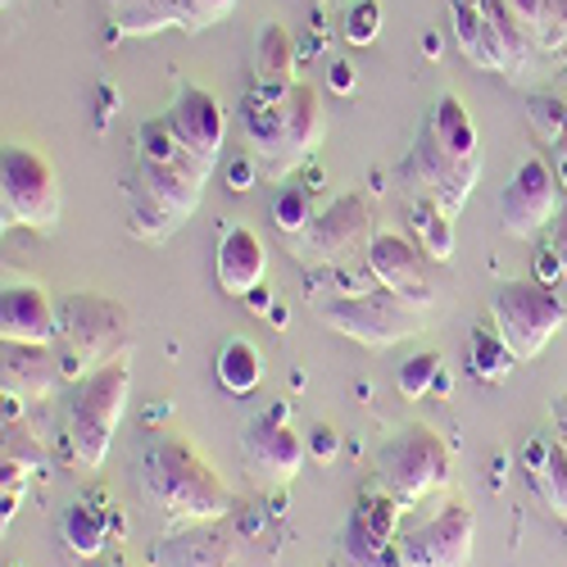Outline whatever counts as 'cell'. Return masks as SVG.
I'll return each instance as SVG.
<instances>
[{
  "label": "cell",
  "mask_w": 567,
  "mask_h": 567,
  "mask_svg": "<svg viewBox=\"0 0 567 567\" xmlns=\"http://www.w3.org/2000/svg\"><path fill=\"white\" fill-rule=\"evenodd\" d=\"M227 186H231V192H250V186L264 177V164H259V155L255 151H246V155H231L227 159Z\"/></svg>",
  "instance_id": "cell-39"
},
{
  "label": "cell",
  "mask_w": 567,
  "mask_h": 567,
  "mask_svg": "<svg viewBox=\"0 0 567 567\" xmlns=\"http://www.w3.org/2000/svg\"><path fill=\"white\" fill-rule=\"evenodd\" d=\"M395 386L404 400H427V395H450V372L441 368L436 350H417L409 363H400Z\"/></svg>",
  "instance_id": "cell-31"
},
{
  "label": "cell",
  "mask_w": 567,
  "mask_h": 567,
  "mask_svg": "<svg viewBox=\"0 0 567 567\" xmlns=\"http://www.w3.org/2000/svg\"><path fill=\"white\" fill-rule=\"evenodd\" d=\"M409 218H413V231H417L422 255L436 259V264H450V255H454V214L441 209L432 196L417 192V196L409 200Z\"/></svg>",
  "instance_id": "cell-27"
},
{
  "label": "cell",
  "mask_w": 567,
  "mask_h": 567,
  "mask_svg": "<svg viewBox=\"0 0 567 567\" xmlns=\"http://www.w3.org/2000/svg\"><path fill=\"white\" fill-rule=\"evenodd\" d=\"M527 118H532V132L545 141V146H554V141L567 136V96H549V91H540V96L527 101Z\"/></svg>",
  "instance_id": "cell-33"
},
{
  "label": "cell",
  "mask_w": 567,
  "mask_h": 567,
  "mask_svg": "<svg viewBox=\"0 0 567 567\" xmlns=\"http://www.w3.org/2000/svg\"><path fill=\"white\" fill-rule=\"evenodd\" d=\"M372 205L368 196L350 192V196H337L332 205H322L309 223L305 236H296V259L305 264H322V268H332V264H350L354 255L368 250L372 241Z\"/></svg>",
  "instance_id": "cell-9"
},
{
  "label": "cell",
  "mask_w": 567,
  "mask_h": 567,
  "mask_svg": "<svg viewBox=\"0 0 567 567\" xmlns=\"http://www.w3.org/2000/svg\"><path fill=\"white\" fill-rule=\"evenodd\" d=\"M363 264L372 272L377 287L395 291L400 300H409L413 309H427L436 300L432 291V277H427V255H422L417 241H409V236L400 231H377L368 250H363Z\"/></svg>",
  "instance_id": "cell-14"
},
{
  "label": "cell",
  "mask_w": 567,
  "mask_h": 567,
  "mask_svg": "<svg viewBox=\"0 0 567 567\" xmlns=\"http://www.w3.org/2000/svg\"><path fill=\"white\" fill-rule=\"evenodd\" d=\"M6 458L28 467V472H45L51 467V454H45V445L23 427V422H6Z\"/></svg>",
  "instance_id": "cell-34"
},
{
  "label": "cell",
  "mask_w": 567,
  "mask_h": 567,
  "mask_svg": "<svg viewBox=\"0 0 567 567\" xmlns=\"http://www.w3.org/2000/svg\"><path fill=\"white\" fill-rule=\"evenodd\" d=\"M400 499L386 486H372L350 508V523L341 532V567H404L400 558Z\"/></svg>",
  "instance_id": "cell-10"
},
{
  "label": "cell",
  "mask_w": 567,
  "mask_h": 567,
  "mask_svg": "<svg viewBox=\"0 0 567 567\" xmlns=\"http://www.w3.org/2000/svg\"><path fill=\"white\" fill-rule=\"evenodd\" d=\"M118 37H155L182 28V0H105Z\"/></svg>",
  "instance_id": "cell-25"
},
{
  "label": "cell",
  "mask_w": 567,
  "mask_h": 567,
  "mask_svg": "<svg viewBox=\"0 0 567 567\" xmlns=\"http://www.w3.org/2000/svg\"><path fill=\"white\" fill-rule=\"evenodd\" d=\"M155 567H277L281 536L264 513L231 508L209 523L177 527L151 549Z\"/></svg>",
  "instance_id": "cell-2"
},
{
  "label": "cell",
  "mask_w": 567,
  "mask_h": 567,
  "mask_svg": "<svg viewBox=\"0 0 567 567\" xmlns=\"http://www.w3.org/2000/svg\"><path fill=\"white\" fill-rule=\"evenodd\" d=\"M517 463H523V477L536 491V499L549 513L567 517V445L558 436H532Z\"/></svg>",
  "instance_id": "cell-21"
},
{
  "label": "cell",
  "mask_w": 567,
  "mask_h": 567,
  "mask_svg": "<svg viewBox=\"0 0 567 567\" xmlns=\"http://www.w3.org/2000/svg\"><path fill=\"white\" fill-rule=\"evenodd\" d=\"M168 123L177 132V141L192 151L200 164H218L223 155V136H227V114L223 105L209 96L205 86H177L173 96V110H168Z\"/></svg>",
  "instance_id": "cell-15"
},
{
  "label": "cell",
  "mask_w": 567,
  "mask_h": 567,
  "mask_svg": "<svg viewBox=\"0 0 567 567\" xmlns=\"http://www.w3.org/2000/svg\"><path fill=\"white\" fill-rule=\"evenodd\" d=\"M28 477H32L28 467H19V463H10V458H6V482H0V517H6V527L14 523V513H19V504H23Z\"/></svg>",
  "instance_id": "cell-38"
},
{
  "label": "cell",
  "mask_w": 567,
  "mask_h": 567,
  "mask_svg": "<svg viewBox=\"0 0 567 567\" xmlns=\"http://www.w3.org/2000/svg\"><path fill=\"white\" fill-rule=\"evenodd\" d=\"M327 132V114H322V96L318 86L309 82H291V96H287V151H281L277 177H287L291 168H300Z\"/></svg>",
  "instance_id": "cell-20"
},
{
  "label": "cell",
  "mask_w": 567,
  "mask_h": 567,
  "mask_svg": "<svg viewBox=\"0 0 567 567\" xmlns=\"http://www.w3.org/2000/svg\"><path fill=\"white\" fill-rule=\"evenodd\" d=\"M417 313L409 300H400L395 291L386 287H363V291H350V296H332L318 305V318L332 327V332L359 341V346H372V350H386L404 337L417 332Z\"/></svg>",
  "instance_id": "cell-7"
},
{
  "label": "cell",
  "mask_w": 567,
  "mask_h": 567,
  "mask_svg": "<svg viewBox=\"0 0 567 567\" xmlns=\"http://www.w3.org/2000/svg\"><path fill=\"white\" fill-rule=\"evenodd\" d=\"M491 322L508 341V350L517 354V363H532L563 332L567 305L549 281H536V277L532 281H504L491 300Z\"/></svg>",
  "instance_id": "cell-5"
},
{
  "label": "cell",
  "mask_w": 567,
  "mask_h": 567,
  "mask_svg": "<svg viewBox=\"0 0 567 567\" xmlns=\"http://www.w3.org/2000/svg\"><path fill=\"white\" fill-rule=\"evenodd\" d=\"M341 32L350 45H372L377 32H382V0H350Z\"/></svg>",
  "instance_id": "cell-35"
},
{
  "label": "cell",
  "mask_w": 567,
  "mask_h": 567,
  "mask_svg": "<svg viewBox=\"0 0 567 567\" xmlns=\"http://www.w3.org/2000/svg\"><path fill=\"white\" fill-rule=\"evenodd\" d=\"M450 467L454 458L445 441L417 422V427H404L377 450V486H386L400 504H417L450 482Z\"/></svg>",
  "instance_id": "cell-6"
},
{
  "label": "cell",
  "mask_w": 567,
  "mask_h": 567,
  "mask_svg": "<svg viewBox=\"0 0 567 567\" xmlns=\"http://www.w3.org/2000/svg\"><path fill=\"white\" fill-rule=\"evenodd\" d=\"M504 6L517 14V23L527 28L532 45H540V37H545V28L554 19V0H504Z\"/></svg>",
  "instance_id": "cell-37"
},
{
  "label": "cell",
  "mask_w": 567,
  "mask_h": 567,
  "mask_svg": "<svg viewBox=\"0 0 567 567\" xmlns=\"http://www.w3.org/2000/svg\"><path fill=\"white\" fill-rule=\"evenodd\" d=\"M554 259H558V268H563V277H567V196H563V205H558V214L549 218V227H545V241H540Z\"/></svg>",
  "instance_id": "cell-40"
},
{
  "label": "cell",
  "mask_w": 567,
  "mask_h": 567,
  "mask_svg": "<svg viewBox=\"0 0 567 567\" xmlns=\"http://www.w3.org/2000/svg\"><path fill=\"white\" fill-rule=\"evenodd\" d=\"M0 337L6 341H28V346H55L60 337V309L51 305L41 287L32 281H14L0 296Z\"/></svg>",
  "instance_id": "cell-19"
},
{
  "label": "cell",
  "mask_w": 567,
  "mask_h": 567,
  "mask_svg": "<svg viewBox=\"0 0 567 567\" xmlns=\"http://www.w3.org/2000/svg\"><path fill=\"white\" fill-rule=\"evenodd\" d=\"M136 159L141 164H159V168H192V173H214L209 164H200L192 151L177 141L168 114L164 118H146V123H136Z\"/></svg>",
  "instance_id": "cell-26"
},
{
  "label": "cell",
  "mask_w": 567,
  "mask_h": 567,
  "mask_svg": "<svg viewBox=\"0 0 567 567\" xmlns=\"http://www.w3.org/2000/svg\"><path fill=\"white\" fill-rule=\"evenodd\" d=\"M0 205H6V227L51 231L64 205L55 168L28 146H6V155H0Z\"/></svg>",
  "instance_id": "cell-8"
},
{
  "label": "cell",
  "mask_w": 567,
  "mask_h": 567,
  "mask_svg": "<svg viewBox=\"0 0 567 567\" xmlns=\"http://www.w3.org/2000/svg\"><path fill=\"white\" fill-rule=\"evenodd\" d=\"M287 417H291L287 404H272V409H264V413L250 422L246 436H241L246 467L255 472L259 482H272V486L300 477V467H305V458H309L305 436L291 427Z\"/></svg>",
  "instance_id": "cell-12"
},
{
  "label": "cell",
  "mask_w": 567,
  "mask_h": 567,
  "mask_svg": "<svg viewBox=\"0 0 567 567\" xmlns=\"http://www.w3.org/2000/svg\"><path fill=\"white\" fill-rule=\"evenodd\" d=\"M472 532H477V523H472L467 504H445L427 523L404 527L395 545H400L404 567H467Z\"/></svg>",
  "instance_id": "cell-13"
},
{
  "label": "cell",
  "mask_w": 567,
  "mask_h": 567,
  "mask_svg": "<svg viewBox=\"0 0 567 567\" xmlns=\"http://www.w3.org/2000/svg\"><path fill=\"white\" fill-rule=\"evenodd\" d=\"M313 186H300V182H287L277 192V200H272V223H277V231L287 236V241H296V236H305L309 231V223H313Z\"/></svg>",
  "instance_id": "cell-32"
},
{
  "label": "cell",
  "mask_w": 567,
  "mask_h": 567,
  "mask_svg": "<svg viewBox=\"0 0 567 567\" xmlns=\"http://www.w3.org/2000/svg\"><path fill=\"white\" fill-rule=\"evenodd\" d=\"M236 10V0H182V32H200Z\"/></svg>",
  "instance_id": "cell-36"
},
{
  "label": "cell",
  "mask_w": 567,
  "mask_h": 567,
  "mask_svg": "<svg viewBox=\"0 0 567 567\" xmlns=\"http://www.w3.org/2000/svg\"><path fill=\"white\" fill-rule=\"evenodd\" d=\"M136 186H146V192L177 218H192L200 196H205V173H192V168H159V164H141L136 159V173H132Z\"/></svg>",
  "instance_id": "cell-23"
},
{
  "label": "cell",
  "mask_w": 567,
  "mask_h": 567,
  "mask_svg": "<svg viewBox=\"0 0 567 567\" xmlns=\"http://www.w3.org/2000/svg\"><path fill=\"white\" fill-rule=\"evenodd\" d=\"M467 368H472V377H482V382H504V377L517 368V354L495 332V322L491 327H472V337H467Z\"/></svg>",
  "instance_id": "cell-30"
},
{
  "label": "cell",
  "mask_w": 567,
  "mask_h": 567,
  "mask_svg": "<svg viewBox=\"0 0 567 567\" xmlns=\"http://www.w3.org/2000/svg\"><path fill=\"white\" fill-rule=\"evenodd\" d=\"M127 391H132V368L127 359L105 363L101 372L73 382V395L64 404V450L73 467L96 472L110 454L114 427L127 413Z\"/></svg>",
  "instance_id": "cell-3"
},
{
  "label": "cell",
  "mask_w": 567,
  "mask_h": 567,
  "mask_svg": "<svg viewBox=\"0 0 567 567\" xmlns=\"http://www.w3.org/2000/svg\"><path fill=\"white\" fill-rule=\"evenodd\" d=\"M136 482L146 504H155L173 527H192V523H209V517L231 513V491L218 482L209 458L168 432L141 441Z\"/></svg>",
  "instance_id": "cell-1"
},
{
  "label": "cell",
  "mask_w": 567,
  "mask_h": 567,
  "mask_svg": "<svg viewBox=\"0 0 567 567\" xmlns=\"http://www.w3.org/2000/svg\"><path fill=\"white\" fill-rule=\"evenodd\" d=\"M305 445H309V454H313L318 463H332V458L341 454V436H337L332 427H327V422H318V427L305 436Z\"/></svg>",
  "instance_id": "cell-41"
},
{
  "label": "cell",
  "mask_w": 567,
  "mask_h": 567,
  "mask_svg": "<svg viewBox=\"0 0 567 567\" xmlns=\"http://www.w3.org/2000/svg\"><path fill=\"white\" fill-rule=\"evenodd\" d=\"M558 173L532 155L513 168V177L504 182V192H499V227L508 236H517V241H532V236H540L549 227V218L558 214L563 196H558Z\"/></svg>",
  "instance_id": "cell-11"
},
{
  "label": "cell",
  "mask_w": 567,
  "mask_h": 567,
  "mask_svg": "<svg viewBox=\"0 0 567 567\" xmlns=\"http://www.w3.org/2000/svg\"><path fill=\"white\" fill-rule=\"evenodd\" d=\"M536 281H549V287H558V281H563V268H558V259L545 246L536 250Z\"/></svg>",
  "instance_id": "cell-43"
},
{
  "label": "cell",
  "mask_w": 567,
  "mask_h": 567,
  "mask_svg": "<svg viewBox=\"0 0 567 567\" xmlns=\"http://www.w3.org/2000/svg\"><path fill=\"white\" fill-rule=\"evenodd\" d=\"M182 227V218L177 214H168L146 186H136V182H127V231L136 236V241H168V236Z\"/></svg>",
  "instance_id": "cell-29"
},
{
  "label": "cell",
  "mask_w": 567,
  "mask_h": 567,
  "mask_svg": "<svg viewBox=\"0 0 567 567\" xmlns=\"http://www.w3.org/2000/svg\"><path fill=\"white\" fill-rule=\"evenodd\" d=\"M450 19H454V37H458V51L472 69H486V73H504V78H523L508 55V45L495 28V19L486 14L482 0H450Z\"/></svg>",
  "instance_id": "cell-17"
},
{
  "label": "cell",
  "mask_w": 567,
  "mask_h": 567,
  "mask_svg": "<svg viewBox=\"0 0 567 567\" xmlns=\"http://www.w3.org/2000/svg\"><path fill=\"white\" fill-rule=\"evenodd\" d=\"M549 151H554V173H558V182L567 186V136H563V141H554Z\"/></svg>",
  "instance_id": "cell-44"
},
{
  "label": "cell",
  "mask_w": 567,
  "mask_h": 567,
  "mask_svg": "<svg viewBox=\"0 0 567 567\" xmlns=\"http://www.w3.org/2000/svg\"><path fill=\"white\" fill-rule=\"evenodd\" d=\"M327 86L341 91V96H350L354 91V64L350 60H332V69H327Z\"/></svg>",
  "instance_id": "cell-42"
},
{
  "label": "cell",
  "mask_w": 567,
  "mask_h": 567,
  "mask_svg": "<svg viewBox=\"0 0 567 567\" xmlns=\"http://www.w3.org/2000/svg\"><path fill=\"white\" fill-rule=\"evenodd\" d=\"M55 350H60V363H64L69 382H82V377L101 372L105 363L127 359V350H132V318H127V309L118 300L73 291L60 305Z\"/></svg>",
  "instance_id": "cell-4"
},
{
  "label": "cell",
  "mask_w": 567,
  "mask_h": 567,
  "mask_svg": "<svg viewBox=\"0 0 567 567\" xmlns=\"http://www.w3.org/2000/svg\"><path fill=\"white\" fill-rule=\"evenodd\" d=\"M296 37L281 28V23H264L255 32V82L259 86H291L296 82Z\"/></svg>",
  "instance_id": "cell-24"
},
{
  "label": "cell",
  "mask_w": 567,
  "mask_h": 567,
  "mask_svg": "<svg viewBox=\"0 0 567 567\" xmlns=\"http://www.w3.org/2000/svg\"><path fill=\"white\" fill-rule=\"evenodd\" d=\"M214 377L227 395H255L264 382V359L250 341H227L214 359Z\"/></svg>",
  "instance_id": "cell-28"
},
{
  "label": "cell",
  "mask_w": 567,
  "mask_h": 567,
  "mask_svg": "<svg viewBox=\"0 0 567 567\" xmlns=\"http://www.w3.org/2000/svg\"><path fill=\"white\" fill-rule=\"evenodd\" d=\"M214 272H218V287L236 300H246L255 287H264L268 277V250L259 241V231L246 223H231L218 236V255H214Z\"/></svg>",
  "instance_id": "cell-18"
},
{
  "label": "cell",
  "mask_w": 567,
  "mask_h": 567,
  "mask_svg": "<svg viewBox=\"0 0 567 567\" xmlns=\"http://www.w3.org/2000/svg\"><path fill=\"white\" fill-rule=\"evenodd\" d=\"M64 382V363L55 346H28V341H6L0 350V391L19 395L28 404L45 400Z\"/></svg>",
  "instance_id": "cell-16"
},
{
  "label": "cell",
  "mask_w": 567,
  "mask_h": 567,
  "mask_svg": "<svg viewBox=\"0 0 567 567\" xmlns=\"http://www.w3.org/2000/svg\"><path fill=\"white\" fill-rule=\"evenodd\" d=\"M123 532V517L105 504V499H78L64 508V523H60V536L69 545V554L78 558H96L110 540V532Z\"/></svg>",
  "instance_id": "cell-22"
}]
</instances>
